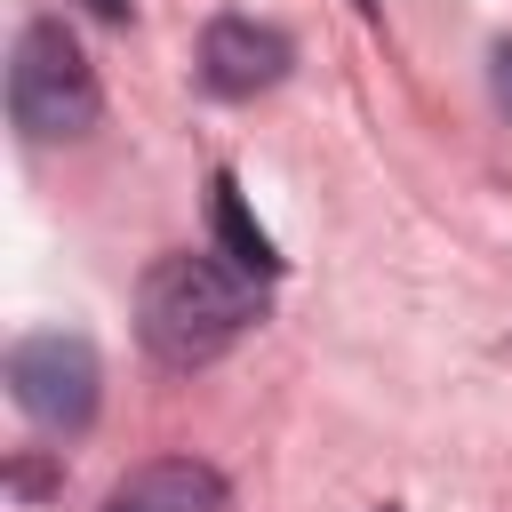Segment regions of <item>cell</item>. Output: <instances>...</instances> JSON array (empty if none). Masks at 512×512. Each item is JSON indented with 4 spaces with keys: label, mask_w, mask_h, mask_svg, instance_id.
<instances>
[{
    "label": "cell",
    "mask_w": 512,
    "mask_h": 512,
    "mask_svg": "<svg viewBox=\"0 0 512 512\" xmlns=\"http://www.w3.org/2000/svg\"><path fill=\"white\" fill-rule=\"evenodd\" d=\"M288 32H272V24H256V16H216L208 32H200V80L216 88V96H256V88H272L280 72H288Z\"/></svg>",
    "instance_id": "4"
},
{
    "label": "cell",
    "mask_w": 512,
    "mask_h": 512,
    "mask_svg": "<svg viewBox=\"0 0 512 512\" xmlns=\"http://www.w3.org/2000/svg\"><path fill=\"white\" fill-rule=\"evenodd\" d=\"M104 512H232V496H224V472L192 456H152L104 496Z\"/></svg>",
    "instance_id": "5"
},
{
    "label": "cell",
    "mask_w": 512,
    "mask_h": 512,
    "mask_svg": "<svg viewBox=\"0 0 512 512\" xmlns=\"http://www.w3.org/2000/svg\"><path fill=\"white\" fill-rule=\"evenodd\" d=\"M96 112H104V88H96V64L80 56L72 24L32 16L8 48V120L32 144H64V136H88Z\"/></svg>",
    "instance_id": "2"
},
{
    "label": "cell",
    "mask_w": 512,
    "mask_h": 512,
    "mask_svg": "<svg viewBox=\"0 0 512 512\" xmlns=\"http://www.w3.org/2000/svg\"><path fill=\"white\" fill-rule=\"evenodd\" d=\"M360 8H368V16H376V0H360Z\"/></svg>",
    "instance_id": "9"
},
{
    "label": "cell",
    "mask_w": 512,
    "mask_h": 512,
    "mask_svg": "<svg viewBox=\"0 0 512 512\" xmlns=\"http://www.w3.org/2000/svg\"><path fill=\"white\" fill-rule=\"evenodd\" d=\"M96 392H104V368H96V344L72 336V328H40V336H16L8 344V400L40 424V432H88L96 424Z\"/></svg>",
    "instance_id": "3"
},
{
    "label": "cell",
    "mask_w": 512,
    "mask_h": 512,
    "mask_svg": "<svg viewBox=\"0 0 512 512\" xmlns=\"http://www.w3.org/2000/svg\"><path fill=\"white\" fill-rule=\"evenodd\" d=\"M488 88H496V104H504V120H512V40L488 48Z\"/></svg>",
    "instance_id": "7"
},
{
    "label": "cell",
    "mask_w": 512,
    "mask_h": 512,
    "mask_svg": "<svg viewBox=\"0 0 512 512\" xmlns=\"http://www.w3.org/2000/svg\"><path fill=\"white\" fill-rule=\"evenodd\" d=\"M208 216H216V240H224V264H240L248 280H272L280 272V256H272V240H264V224L248 216V200H240V184L216 168V184H208Z\"/></svg>",
    "instance_id": "6"
},
{
    "label": "cell",
    "mask_w": 512,
    "mask_h": 512,
    "mask_svg": "<svg viewBox=\"0 0 512 512\" xmlns=\"http://www.w3.org/2000/svg\"><path fill=\"white\" fill-rule=\"evenodd\" d=\"M88 8H96L104 24H128V16H136V0H88Z\"/></svg>",
    "instance_id": "8"
},
{
    "label": "cell",
    "mask_w": 512,
    "mask_h": 512,
    "mask_svg": "<svg viewBox=\"0 0 512 512\" xmlns=\"http://www.w3.org/2000/svg\"><path fill=\"white\" fill-rule=\"evenodd\" d=\"M248 328H256V280L240 264L192 256V248L144 264V280H136V344L160 368L192 376V368L224 360Z\"/></svg>",
    "instance_id": "1"
},
{
    "label": "cell",
    "mask_w": 512,
    "mask_h": 512,
    "mask_svg": "<svg viewBox=\"0 0 512 512\" xmlns=\"http://www.w3.org/2000/svg\"><path fill=\"white\" fill-rule=\"evenodd\" d=\"M384 512H400V504H384Z\"/></svg>",
    "instance_id": "10"
}]
</instances>
